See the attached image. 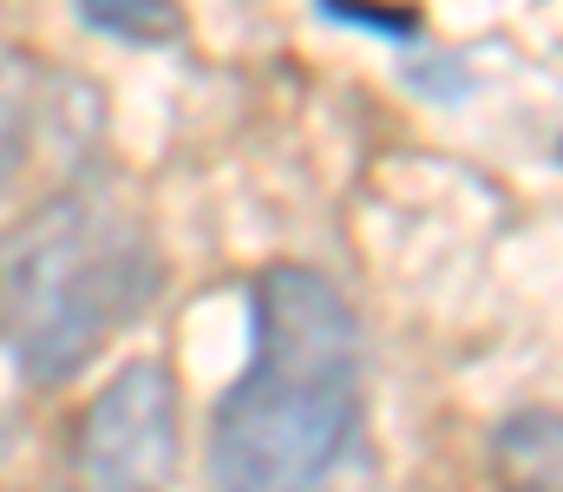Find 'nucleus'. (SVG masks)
Wrapping results in <instances>:
<instances>
[{"mask_svg": "<svg viewBox=\"0 0 563 492\" xmlns=\"http://www.w3.org/2000/svg\"><path fill=\"white\" fill-rule=\"evenodd\" d=\"M79 20L99 26V33H119V40L170 33V13H164V7H106V0H92V7H79Z\"/></svg>", "mask_w": 563, "mask_h": 492, "instance_id": "nucleus-6", "label": "nucleus"}, {"mask_svg": "<svg viewBox=\"0 0 563 492\" xmlns=\"http://www.w3.org/2000/svg\"><path fill=\"white\" fill-rule=\"evenodd\" d=\"M328 20H341V26H367V33H394V40H413L420 33V20L413 13H361V7H321Z\"/></svg>", "mask_w": 563, "mask_h": 492, "instance_id": "nucleus-7", "label": "nucleus"}, {"mask_svg": "<svg viewBox=\"0 0 563 492\" xmlns=\"http://www.w3.org/2000/svg\"><path fill=\"white\" fill-rule=\"evenodd\" d=\"M26 125H33V73L20 53H0V184L26 152Z\"/></svg>", "mask_w": 563, "mask_h": 492, "instance_id": "nucleus-5", "label": "nucleus"}, {"mask_svg": "<svg viewBox=\"0 0 563 492\" xmlns=\"http://www.w3.org/2000/svg\"><path fill=\"white\" fill-rule=\"evenodd\" d=\"M177 473V387L157 361H125L79 420L86 492H170Z\"/></svg>", "mask_w": 563, "mask_h": 492, "instance_id": "nucleus-3", "label": "nucleus"}, {"mask_svg": "<svg viewBox=\"0 0 563 492\" xmlns=\"http://www.w3.org/2000/svg\"><path fill=\"white\" fill-rule=\"evenodd\" d=\"M361 434V322L347 296L276 263L250 289V368L210 420L217 492H334Z\"/></svg>", "mask_w": 563, "mask_h": 492, "instance_id": "nucleus-1", "label": "nucleus"}, {"mask_svg": "<svg viewBox=\"0 0 563 492\" xmlns=\"http://www.w3.org/2000/svg\"><path fill=\"white\" fill-rule=\"evenodd\" d=\"M498 467L511 492H563V414H518L498 434Z\"/></svg>", "mask_w": 563, "mask_h": 492, "instance_id": "nucleus-4", "label": "nucleus"}, {"mask_svg": "<svg viewBox=\"0 0 563 492\" xmlns=\"http://www.w3.org/2000/svg\"><path fill=\"white\" fill-rule=\"evenodd\" d=\"M157 296V250L106 190H53L0 230V348L40 387L73 381Z\"/></svg>", "mask_w": 563, "mask_h": 492, "instance_id": "nucleus-2", "label": "nucleus"}]
</instances>
